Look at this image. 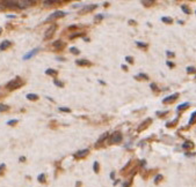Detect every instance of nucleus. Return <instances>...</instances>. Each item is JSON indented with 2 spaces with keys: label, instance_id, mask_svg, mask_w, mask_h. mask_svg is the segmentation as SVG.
<instances>
[{
  "label": "nucleus",
  "instance_id": "obj_1",
  "mask_svg": "<svg viewBox=\"0 0 196 187\" xmlns=\"http://www.w3.org/2000/svg\"><path fill=\"white\" fill-rule=\"evenodd\" d=\"M23 84V82H22V80H21L20 77H15V79H13V80H11V81L6 84V89L7 90H15V89H19L21 85Z\"/></svg>",
  "mask_w": 196,
  "mask_h": 187
},
{
  "label": "nucleus",
  "instance_id": "obj_2",
  "mask_svg": "<svg viewBox=\"0 0 196 187\" xmlns=\"http://www.w3.org/2000/svg\"><path fill=\"white\" fill-rule=\"evenodd\" d=\"M122 141V134L120 132H115L110 135L109 138V143L110 144H116V143H120Z\"/></svg>",
  "mask_w": 196,
  "mask_h": 187
},
{
  "label": "nucleus",
  "instance_id": "obj_3",
  "mask_svg": "<svg viewBox=\"0 0 196 187\" xmlns=\"http://www.w3.org/2000/svg\"><path fill=\"white\" fill-rule=\"evenodd\" d=\"M56 29H57V25H50L49 28L47 29V31H45V34H44V39L45 41H47V39H50V38L53 36V34H55V31H56Z\"/></svg>",
  "mask_w": 196,
  "mask_h": 187
},
{
  "label": "nucleus",
  "instance_id": "obj_4",
  "mask_svg": "<svg viewBox=\"0 0 196 187\" xmlns=\"http://www.w3.org/2000/svg\"><path fill=\"white\" fill-rule=\"evenodd\" d=\"M64 15H65V13L64 12H61V11H56V12L52 13V14H51V15L47 19V22L52 21V20H56V19H59V17H63Z\"/></svg>",
  "mask_w": 196,
  "mask_h": 187
},
{
  "label": "nucleus",
  "instance_id": "obj_5",
  "mask_svg": "<svg viewBox=\"0 0 196 187\" xmlns=\"http://www.w3.org/2000/svg\"><path fill=\"white\" fill-rule=\"evenodd\" d=\"M96 8V5H90V6H86V7H84L82 9H80L79 11V14L80 15H82V14H87V13L92 12L93 9Z\"/></svg>",
  "mask_w": 196,
  "mask_h": 187
},
{
  "label": "nucleus",
  "instance_id": "obj_6",
  "mask_svg": "<svg viewBox=\"0 0 196 187\" xmlns=\"http://www.w3.org/2000/svg\"><path fill=\"white\" fill-rule=\"evenodd\" d=\"M88 154H90V150L88 149H84V150H79L78 153H76L74 157L76 158H82V157H86Z\"/></svg>",
  "mask_w": 196,
  "mask_h": 187
},
{
  "label": "nucleus",
  "instance_id": "obj_7",
  "mask_svg": "<svg viewBox=\"0 0 196 187\" xmlns=\"http://www.w3.org/2000/svg\"><path fill=\"white\" fill-rule=\"evenodd\" d=\"M178 97H179V94H173V95H171V96L164 98L163 103H172L173 101H175Z\"/></svg>",
  "mask_w": 196,
  "mask_h": 187
},
{
  "label": "nucleus",
  "instance_id": "obj_8",
  "mask_svg": "<svg viewBox=\"0 0 196 187\" xmlns=\"http://www.w3.org/2000/svg\"><path fill=\"white\" fill-rule=\"evenodd\" d=\"M151 121H152L151 119H147V120H145L144 122H142V124L138 126V132H142V130H145V128H146V127L151 124Z\"/></svg>",
  "mask_w": 196,
  "mask_h": 187
},
{
  "label": "nucleus",
  "instance_id": "obj_9",
  "mask_svg": "<svg viewBox=\"0 0 196 187\" xmlns=\"http://www.w3.org/2000/svg\"><path fill=\"white\" fill-rule=\"evenodd\" d=\"M38 52V49H34L33 51H30V52H28L27 54H26L25 57H23V60H28V59H30V58L33 57V56H35V53Z\"/></svg>",
  "mask_w": 196,
  "mask_h": 187
},
{
  "label": "nucleus",
  "instance_id": "obj_10",
  "mask_svg": "<svg viewBox=\"0 0 196 187\" xmlns=\"http://www.w3.org/2000/svg\"><path fill=\"white\" fill-rule=\"evenodd\" d=\"M142 4L145 7H151L155 4V0H142Z\"/></svg>",
  "mask_w": 196,
  "mask_h": 187
},
{
  "label": "nucleus",
  "instance_id": "obj_11",
  "mask_svg": "<svg viewBox=\"0 0 196 187\" xmlns=\"http://www.w3.org/2000/svg\"><path fill=\"white\" fill-rule=\"evenodd\" d=\"M9 46H11V42L4 41L1 44H0V50H1V51H2V50H6V49H8Z\"/></svg>",
  "mask_w": 196,
  "mask_h": 187
},
{
  "label": "nucleus",
  "instance_id": "obj_12",
  "mask_svg": "<svg viewBox=\"0 0 196 187\" xmlns=\"http://www.w3.org/2000/svg\"><path fill=\"white\" fill-rule=\"evenodd\" d=\"M77 64L79 66H90L91 62L88 60H77Z\"/></svg>",
  "mask_w": 196,
  "mask_h": 187
},
{
  "label": "nucleus",
  "instance_id": "obj_13",
  "mask_svg": "<svg viewBox=\"0 0 196 187\" xmlns=\"http://www.w3.org/2000/svg\"><path fill=\"white\" fill-rule=\"evenodd\" d=\"M27 98L30 99V101H37V99H38V96H37L36 94H28V95H27Z\"/></svg>",
  "mask_w": 196,
  "mask_h": 187
},
{
  "label": "nucleus",
  "instance_id": "obj_14",
  "mask_svg": "<svg viewBox=\"0 0 196 187\" xmlns=\"http://www.w3.org/2000/svg\"><path fill=\"white\" fill-rule=\"evenodd\" d=\"M184 149H192L193 147H194V143L190 142V141H187V142L184 143V146H182Z\"/></svg>",
  "mask_w": 196,
  "mask_h": 187
},
{
  "label": "nucleus",
  "instance_id": "obj_15",
  "mask_svg": "<svg viewBox=\"0 0 196 187\" xmlns=\"http://www.w3.org/2000/svg\"><path fill=\"white\" fill-rule=\"evenodd\" d=\"M53 48L55 49H61L63 48V43H61V41H56L55 43H53Z\"/></svg>",
  "mask_w": 196,
  "mask_h": 187
},
{
  "label": "nucleus",
  "instance_id": "obj_16",
  "mask_svg": "<svg viewBox=\"0 0 196 187\" xmlns=\"http://www.w3.org/2000/svg\"><path fill=\"white\" fill-rule=\"evenodd\" d=\"M9 109L8 105H6V104H0V112H4V111H7Z\"/></svg>",
  "mask_w": 196,
  "mask_h": 187
},
{
  "label": "nucleus",
  "instance_id": "obj_17",
  "mask_svg": "<svg viewBox=\"0 0 196 187\" xmlns=\"http://www.w3.org/2000/svg\"><path fill=\"white\" fill-rule=\"evenodd\" d=\"M188 106H189V104H188V103H184V104H181V105L178 106V110L182 111V109H187Z\"/></svg>",
  "mask_w": 196,
  "mask_h": 187
},
{
  "label": "nucleus",
  "instance_id": "obj_18",
  "mask_svg": "<svg viewBox=\"0 0 196 187\" xmlns=\"http://www.w3.org/2000/svg\"><path fill=\"white\" fill-rule=\"evenodd\" d=\"M37 180H38V181H41V183H44L45 181V175L44 173H41V175L38 176V177H37Z\"/></svg>",
  "mask_w": 196,
  "mask_h": 187
},
{
  "label": "nucleus",
  "instance_id": "obj_19",
  "mask_svg": "<svg viewBox=\"0 0 196 187\" xmlns=\"http://www.w3.org/2000/svg\"><path fill=\"white\" fill-rule=\"evenodd\" d=\"M107 136H108V133H105V134H103L102 136H101V138H100V139L98 140V142H96V146H98V144H99L100 142H103V141H105V139H106Z\"/></svg>",
  "mask_w": 196,
  "mask_h": 187
},
{
  "label": "nucleus",
  "instance_id": "obj_20",
  "mask_svg": "<svg viewBox=\"0 0 196 187\" xmlns=\"http://www.w3.org/2000/svg\"><path fill=\"white\" fill-rule=\"evenodd\" d=\"M45 73L48 74V75H56V73H57V72H56V71H55V69H47V71H45Z\"/></svg>",
  "mask_w": 196,
  "mask_h": 187
},
{
  "label": "nucleus",
  "instance_id": "obj_21",
  "mask_svg": "<svg viewBox=\"0 0 196 187\" xmlns=\"http://www.w3.org/2000/svg\"><path fill=\"white\" fill-rule=\"evenodd\" d=\"M195 121H196V112H195V113L192 114V117H190V120H189V125L194 124Z\"/></svg>",
  "mask_w": 196,
  "mask_h": 187
},
{
  "label": "nucleus",
  "instance_id": "obj_22",
  "mask_svg": "<svg viewBox=\"0 0 196 187\" xmlns=\"http://www.w3.org/2000/svg\"><path fill=\"white\" fill-rule=\"evenodd\" d=\"M93 169H94V172H95V173H99V163L98 162H94Z\"/></svg>",
  "mask_w": 196,
  "mask_h": 187
},
{
  "label": "nucleus",
  "instance_id": "obj_23",
  "mask_svg": "<svg viewBox=\"0 0 196 187\" xmlns=\"http://www.w3.org/2000/svg\"><path fill=\"white\" fill-rule=\"evenodd\" d=\"M161 20H163V22H167V23H172V19H169V17H163Z\"/></svg>",
  "mask_w": 196,
  "mask_h": 187
},
{
  "label": "nucleus",
  "instance_id": "obj_24",
  "mask_svg": "<svg viewBox=\"0 0 196 187\" xmlns=\"http://www.w3.org/2000/svg\"><path fill=\"white\" fill-rule=\"evenodd\" d=\"M182 11H184V13H187V14H190V11L188 9L187 6H182Z\"/></svg>",
  "mask_w": 196,
  "mask_h": 187
},
{
  "label": "nucleus",
  "instance_id": "obj_25",
  "mask_svg": "<svg viewBox=\"0 0 196 187\" xmlns=\"http://www.w3.org/2000/svg\"><path fill=\"white\" fill-rule=\"evenodd\" d=\"M187 72L188 73H195V68H194V67H188Z\"/></svg>",
  "mask_w": 196,
  "mask_h": 187
},
{
  "label": "nucleus",
  "instance_id": "obj_26",
  "mask_svg": "<svg viewBox=\"0 0 196 187\" xmlns=\"http://www.w3.org/2000/svg\"><path fill=\"white\" fill-rule=\"evenodd\" d=\"M59 2V0H47V4H56Z\"/></svg>",
  "mask_w": 196,
  "mask_h": 187
},
{
  "label": "nucleus",
  "instance_id": "obj_27",
  "mask_svg": "<svg viewBox=\"0 0 196 187\" xmlns=\"http://www.w3.org/2000/svg\"><path fill=\"white\" fill-rule=\"evenodd\" d=\"M70 51H71L72 53H76V54H78V53H79V50H77L76 48H71V50H70Z\"/></svg>",
  "mask_w": 196,
  "mask_h": 187
},
{
  "label": "nucleus",
  "instance_id": "obj_28",
  "mask_svg": "<svg viewBox=\"0 0 196 187\" xmlns=\"http://www.w3.org/2000/svg\"><path fill=\"white\" fill-rule=\"evenodd\" d=\"M161 179H163V176H161V175H159V176H158V177H157V178L154 179V181H155V183H159V181H160V180H161Z\"/></svg>",
  "mask_w": 196,
  "mask_h": 187
},
{
  "label": "nucleus",
  "instance_id": "obj_29",
  "mask_svg": "<svg viewBox=\"0 0 196 187\" xmlns=\"http://www.w3.org/2000/svg\"><path fill=\"white\" fill-rule=\"evenodd\" d=\"M55 84L58 87H63V83H61V81H58V80H55Z\"/></svg>",
  "mask_w": 196,
  "mask_h": 187
},
{
  "label": "nucleus",
  "instance_id": "obj_30",
  "mask_svg": "<svg viewBox=\"0 0 196 187\" xmlns=\"http://www.w3.org/2000/svg\"><path fill=\"white\" fill-rule=\"evenodd\" d=\"M59 110L61 111H63V112H70V109H67V107H61V109H59Z\"/></svg>",
  "mask_w": 196,
  "mask_h": 187
},
{
  "label": "nucleus",
  "instance_id": "obj_31",
  "mask_svg": "<svg viewBox=\"0 0 196 187\" xmlns=\"http://www.w3.org/2000/svg\"><path fill=\"white\" fill-rule=\"evenodd\" d=\"M17 122V120L15 119V120H11V121H8L7 124H8V125H15Z\"/></svg>",
  "mask_w": 196,
  "mask_h": 187
},
{
  "label": "nucleus",
  "instance_id": "obj_32",
  "mask_svg": "<svg viewBox=\"0 0 196 187\" xmlns=\"http://www.w3.org/2000/svg\"><path fill=\"white\" fill-rule=\"evenodd\" d=\"M137 45L140 46V48H145V46H146V44H144V43H139V42H137Z\"/></svg>",
  "mask_w": 196,
  "mask_h": 187
},
{
  "label": "nucleus",
  "instance_id": "obj_33",
  "mask_svg": "<svg viewBox=\"0 0 196 187\" xmlns=\"http://www.w3.org/2000/svg\"><path fill=\"white\" fill-rule=\"evenodd\" d=\"M2 169H5V164H0V173H1Z\"/></svg>",
  "mask_w": 196,
  "mask_h": 187
},
{
  "label": "nucleus",
  "instance_id": "obj_34",
  "mask_svg": "<svg viewBox=\"0 0 196 187\" xmlns=\"http://www.w3.org/2000/svg\"><path fill=\"white\" fill-rule=\"evenodd\" d=\"M167 56H168V57H173L174 54H173V53H172V52H167Z\"/></svg>",
  "mask_w": 196,
  "mask_h": 187
},
{
  "label": "nucleus",
  "instance_id": "obj_35",
  "mask_svg": "<svg viewBox=\"0 0 196 187\" xmlns=\"http://www.w3.org/2000/svg\"><path fill=\"white\" fill-rule=\"evenodd\" d=\"M127 60L130 61V62H132V59H131V58H129V57H127Z\"/></svg>",
  "mask_w": 196,
  "mask_h": 187
},
{
  "label": "nucleus",
  "instance_id": "obj_36",
  "mask_svg": "<svg viewBox=\"0 0 196 187\" xmlns=\"http://www.w3.org/2000/svg\"><path fill=\"white\" fill-rule=\"evenodd\" d=\"M167 64H168V66H171V67H172V66H173V62H171V61H168Z\"/></svg>",
  "mask_w": 196,
  "mask_h": 187
},
{
  "label": "nucleus",
  "instance_id": "obj_37",
  "mask_svg": "<svg viewBox=\"0 0 196 187\" xmlns=\"http://www.w3.org/2000/svg\"><path fill=\"white\" fill-rule=\"evenodd\" d=\"M34 1H37V0H34Z\"/></svg>",
  "mask_w": 196,
  "mask_h": 187
},
{
  "label": "nucleus",
  "instance_id": "obj_38",
  "mask_svg": "<svg viewBox=\"0 0 196 187\" xmlns=\"http://www.w3.org/2000/svg\"><path fill=\"white\" fill-rule=\"evenodd\" d=\"M0 33H1V30H0Z\"/></svg>",
  "mask_w": 196,
  "mask_h": 187
}]
</instances>
